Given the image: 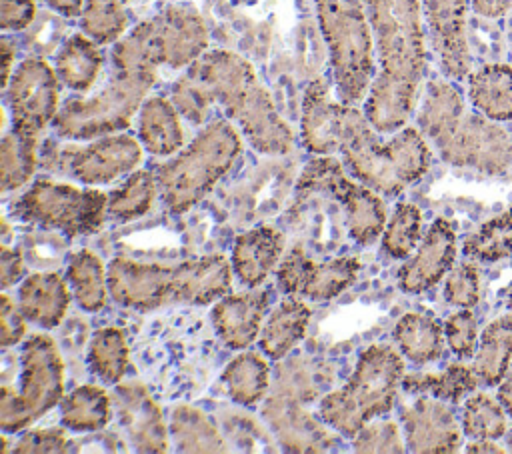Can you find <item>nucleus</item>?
Wrapping results in <instances>:
<instances>
[{
  "instance_id": "8fccbe9b",
  "label": "nucleus",
  "mask_w": 512,
  "mask_h": 454,
  "mask_svg": "<svg viewBox=\"0 0 512 454\" xmlns=\"http://www.w3.org/2000/svg\"><path fill=\"white\" fill-rule=\"evenodd\" d=\"M68 448V438L62 428H38L26 432L14 446L18 454L36 452H64Z\"/></svg>"
},
{
  "instance_id": "79ce46f5",
  "label": "nucleus",
  "mask_w": 512,
  "mask_h": 454,
  "mask_svg": "<svg viewBox=\"0 0 512 454\" xmlns=\"http://www.w3.org/2000/svg\"><path fill=\"white\" fill-rule=\"evenodd\" d=\"M422 240V212L410 202L396 204L382 232V250L390 258H408Z\"/></svg>"
},
{
  "instance_id": "9d476101",
  "label": "nucleus",
  "mask_w": 512,
  "mask_h": 454,
  "mask_svg": "<svg viewBox=\"0 0 512 454\" xmlns=\"http://www.w3.org/2000/svg\"><path fill=\"white\" fill-rule=\"evenodd\" d=\"M14 218L70 238L96 232L108 214V194L54 180H36L10 206Z\"/></svg>"
},
{
  "instance_id": "1a4fd4ad",
  "label": "nucleus",
  "mask_w": 512,
  "mask_h": 454,
  "mask_svg": "<svg viewBox=\"0 0 512 454\" xmlns=\"http://www.w3.org/2000/svg\"><path fill=\"white\" fill-rule=\"evenodd\" d=\"M18 384L0 390V428L26 430L64 398V360L48 334L28 336L18 354Z\"/></svg>"
},
{
  "instance_id": "423d86ee",
  "label": "nucleus",
  "mask_w": 512,
  "mask_h": 454,
  "mask_svg": "<svg viewBox=\"0 0 512 454\" xmlns=\"http://www.w3.org/2000/svg\"><path fill=\"white\" fill-rule=\"evenodd\" d=\"M402 380V356L390 346L372 344L358 356L346 384L320 400V420L342 436L354 438L370 420L392 410Z\"/></svg>"
},
{
  "instance_id": "0eeeda50",
  "label": "nucleus",
  "mask_w": 512,
  "mask_h": 454,
  "mask_svg": "<svg viewBox=\"0 0 512 454\" xmlns=\"http://www.w3.org/2000/svg\"><path fill=\"white\" fill-rule=\"evenodd\" d=\"M326 42L338 100L362 102L376 76V54L364 0H312Z\"/></svg>"
},
{
  "instance_id": "dca6fc26",
  "label": "nucleus",
  "mask_w": 512,
  "mask_h": 454,
  "mask_svg": "<svg viewBox=\"0 0 512 454\" xmlns=\"http://www.w3.org/2000/svg\"><path fill=\"white\" fill-rule=\"evenodd\" d=\"M400 422L410 452L448 454L460 448L464 430L444 400L418 394L402 408Z\"/></svg>"
},
{
  "instance_id": "5fc2aeb1",
  "label": "nucleus",
  "mask_w": 512,
  "mask_h": 454,
  "mask_svg": "<svg viewBox=\"0 0 512 454\" xmlns=\"http://www.w3.org/2000/svg\"><path fill=\"white\" fill-rule=\"evenodd\" d=\"M472 10L484 18H502L512 8V0H470Z\"/></svg>"
},
{
  "instance_id": "393cba45",
  "label": "nucleus",
  "mask_w": 512,
  "mask_h": 454,
  "mask_svg": "<svg viewBox=\"0 0 512 454\" xmlns=\"http://www.w3.org/2000/svg\"><path fill=\"white\" fill-rule=\"evenodd\" d=\"M70 284L56 272H34L18 288V306L28 322L50 330L58 326L70 304Z\"/></svg>"
},
{
  "instance_id": "052dcab7",
  "label": "nucleus",
  "mask_w": 512,
  "mask_h": 454,
  "mask_svg": "<svg viewBox=\"0 0 512 454\" xmlns=\"http://www.w3.org/2000/svg\"><path fill=\"white\" fill-rule=\"evenodd\" d=\"M508 448H510V450H512V430H510V432H508Z\"/></svg>"
},
{
  "instance_id": "412c9836",
  "label": "nucleus",
  "mask_w": 512,
  "mask_h": 454,
  "mask_svg": "<svg viewBox=\"0 0 512 454\" xmlns=\"http://www.w3.org/2000/svg\"><path fill=\"white\" fill-rule=\"evenodd\" d=\"M114 410L138 452H166L168 428L160 406L140 382L118 384L112 396Z\"/></svg>"
},
{
  "instance_id": "f704fd0d",
  "label": "nucleus",
  "mask_w": 512,
  "mask_h": 454,
  "mask_svg": "<svg viewBox=\"0 0 512 454\" xmlns=\"http://www.w3.org/2000/svg\"><path fill=\"white\" fill-rule=\"evenodd\" d=\"M512 362V314L490 322L480 334L474 356V370L486 384H498L510 370Z\"/></svg>"
},
{
  "instance_id": "9b49d317",
  "label": "nucleus",
  "mask_w": 512,
  "mask_h": 454,
  "mask_svg": "<svg viewBox=\"0 0 512 454\" xmlns=\"http://www.w3.org/2000/svg\"><path fill=\"white\" fill-rule=\"evenodd\" d=\"M326 192L340 202L350 236L362 244H374L386 226V208L376 190L346 176L344 166L332 156H316L306 164L298 180V192Z\"/></svg>"
},
{
  "instance_id": "7ed1b4c3",
  "label": "nucleus",
  "mask_w": 512,
  "mask_h": 454,
  "mask_svg": "<svg viewBox=\"0 0 512 454\" xmlns=\"http://www.w3.org/2000/svg\"><path fill=\"white\" fill-rule=\"evenodd\" d=\"M232 272V264L222 254L170 266L114 258L108 264V290L116 304L138 312L170 304H208L228 292Z\"/></svg>"
},
{
  "instance_id": "603ef678",
  "label": "nucleus",
  "mask_w": 512,
  "mask_h": 454,
  "mask_svg": "<svg viewBox=\"0 0 512 454\" xmlns=\"http://www.w3.org/2000/svg\"><path fill=\"white\" fill-rule=\"evenodd\" d=\"M36 16V0H0V28L18 32L32 24Z\"/></svg>"
},
{
  "instance_id": "f3484780",
  "label": "nucleus",
  "mask_w": 512,
  "mask_h": 454,
  "mask_svg": "<svg viewBox=\"0 0 512 454\" xmlns=\"http://www.w3.org/2000/svg\"><path fill=\"white\" fill-rule=\"evenodd\" d=\"M470 0H422L432 48L448 78L470 74V48L466 38V12Z\"/></svg>"
},
{
  "instance_id": "c756f323",
  "label": "nucleus",
  "mask_w": 512,
  "mask_h": 454,
  "mask_svg": "<svg viewBox=\"0 0 512 454\" xmlns=\"http://www.w3.org/2000/svg\"><path fill=\"white\" fill-rule=\"evenodd\" d=\"M98 46L100 44H96L84 32L72 34L60 46V50L54 58V68H56L60 82L66 88L82 94L96 84L98 74L104 64V58H102V52Z\"/></svg>"
},
{
  "instance_id": "5701e85b",
  "label": "nucleus",
  "mask_w": 512,
  "mask_h": 454,
  "mask_svg": "<svg viewBox=\"0 0 512 454\" xmlns=\"http://www.w3.org/2000/svg\"><path fill=\"white\" fill-rule=\"evenodd\" d=\"M282 252L284 236L276 228L258 226L236 238L230 264L242 284L256 288L278 268Z\"/></svg>"
},
{
  "instance_id": "c9c22d12",
  "label": "nucleus",
  "mask_w": 512,
  "mask_h": 454,
  "mask_svg": "<svg viewBox=\"0 0 512 454\" xmlns=\"http://www.w3.org/2000/svg\"><path fill=\"white\" fill-rule=\"evenodd\" d=\"M170 436L182 452H224L226 444L216 424L194 406H178L170 414Z\"/></svg>"
},
{
  "instance_id": "bb28decb",
  "label": "nucleus",
  "mask_w": 512,
  "mask_h": 454,
  "mask_svg": "<svg viewBox=\"0 0 512 454\" xmlns=\"http://www.w3.org/2000/svg\"><path fill=\"white\" fill-rule=\"evenodd\" d=\"M138 140L154 156L176 154L184 146L180 112L170 98L150 96L138 112Z\"/></svg>"
},
{
  "instance_id": "ddd939ff",
  "label": "nucleus",
  "mask_w": 512,
  "mask_h": 454,
  "mask_svg": "<svg viewBox=\"0 0 512 454\" xmlns=\"http://www.w3.org/2000/svg\"><path fill=\"white\" fill-rule=\"evenodd\" d=\"M142 148L140 140L126 132L106 134L82 146H66L58 154V168L80 184H108L136 170Z\"/></svg>"
},
{
  "instance_id": "ea45409f",
  "label": "nucleus",
  "mask_w": 512,
  "mask_h": 454,
  "mask_svg": "<svg viewBox=\"0 0 512 454\" xmlns=\"http://www.w3.org/2000/svg\"><path fill=\"white\" fill-rule=\"evenodd\" d=\"M156 194V174L150 170H134L108 194V216L118 222L136 220L152 208Z\"/></svg>"
},
{
  "instance_id": "f03ea898",
  "label": "nucleus",
  "mask_w": 512,
  "mask_h": 454,
  "mask_svg": "<svg viewBox=\"0 0 512 454\" xmlns=\"http://www.w3.org/2000/svg\"><path fill=\"white\" fill-rule=\"evenodd\" d=\"M186 74L204 90L212 104H220L242 136L262 154H286L294 146V132L276 110L272 96L258 82L252 64L230 50H206Z\"/></svg>"
},
{
  "instance_id": "e433bc0d",
  "label": "nucleus",
  "mask_w": 512,
  "mask_h": 454,
  "mask_svg": "<svg viewBox=\"0 0 512 454\" xmlns=\"http://www.w3.org/2000/svg\"><path fill=\"white\" fill-rule=\"evenodd\" d=\"M130 350L120 328H98L88 344V366L104 384H118L128 372Z\"/></svg>"
},
{
  "instance_id": "a211bd4d",
  "label": "nucleus",
  "mask_w": 512,
  "mask_h": 454,
  "mask_svg": "<svg viewBox=\"0 0 512 454\" xmlns=\"http://www.w3.org/2000/svg\"><path fill=\"white\" fill-rule=\"evenodd\" d=\"M152 20L164 66L188 68L208 50V28L192 4H166Z\"/></svg>"
},
{
  "instance_id": "6e6552de",
  "label": "nucleus",
  "mask_w": 512,
  "mask_h": 454,
  "mask_svg": "<svg viewBox=\"0 0 512 454\" xmlns=\"http://www.w3.org/2000/svg\"><path fill=\"white\" fill-rule=\"evenodd\" d=\"M154 82L156 70L112 68L110 78L98 92L66 100L52 128L66 140H94L122 132L138 116Z\"/></svg>"
},
{
  "instance_id": "a878e982",
  "label": "nucleus",
  "mask_w": 512,
  "mask_h": 454,
  "mask_svg": "<svg viewBox=\"0 0 512 454\" xmlns=\"http://www.w3.org/2000/svg\"><path fill=\"white\" fill-rule=\"evenodd\" d=\"M310 316V306L300 296H290L276 304L258 336L262 354L270 360L284 358L306 336Z\"/></svg>"
},
{
  "instance_id": "c03bdc74",
  "label": "nucleus",
  "mask_w": 512,
  "mask_h": 454,
  "mask_svg": "<svg viewBox=\"0 0 512 454\" xmlns=\"http://www.w3.org/2000/svg\"><path fill=\"white\" fill-rule=\"evenodd\" d=\"M462 430L474 440H496L506 432V414L500 400L488 394H474L462 412Z\"/></svg>"
},
{
  "instance_id": "6e6d98bb",
  "label": "nucleus",
  "mask_w": 512,
  "mask_h": 454,
  "mask_svg": "<svg viewBox=\"0 0 512 454\" xmlns=\"http://www.w3.org/2000/svg\"><path fill=\"white\" fill-rule=\"evenodd\" d=\"M0 52H2V88L8 86L10 76L14 72V60H16V48L8 38L0 40Z\"/></svg>"
},
{
  "instance_id": "c85d7f7f",
  "label": "nucleus",
  "mask_w": 512,
  "mask_h": 454,
  "mask_svg": "<svg viewBox=\"0 0 512 454\" xmlns=\"http://www.w3.org/2000/svg\"><path fill=\"white\" fill-rule=\"evenodd\" d=\"M468 98L472 106L494 122L512 120V68L486 64L468 74Z\"/></svg>"
},
{
  "instance_id": "4c0bfd02",
  "label": "nucleus",
  "mask_w": 512,
  "mask_h": 454,
  "mask_svg": "<svg viewBox=\"0 0 512 454\" xmlns=\"http://www.w3.org/2000/svg\"><path fill=\"white\" fill-rule=\"evenodd\" d=\"M36 160H38V134L22 132L16 128L6 132L0 148L2 190L10 192L24 186L36 170Z\"/></svg>"
},
{
  "instance_id": "13d9d810",
  "label": "nucleus",
  "mask_w": 512,
  "mask_h": 454,
  "mask_svg": "<svg viewBox=\"0 0 512 454\" xmlns=\"http://www.w3.org/2000/svg\"><path fill=\"white\" fill-rule=\"evenodd\" d=\"M498 400L504 406V410L512 416V368L508 370V374L498 386Z\"/></svg>"
},
{
  "instance_id": "2eb2a0df",
  "label": "nucleus",
  "mask_w": 512,
  "mask_h": 454,
  "mask_svg": "<svg viewBox=\"0 0 512 454\" xmlns=\"http://www.w3.org/2000/svg\"><path fill=\"white\" fill-rule=\"evenodd\" d=\"M360 262L354 256L314 262L302 248H292L276 268V282L288 296L326 302L354 284Z\"/></svg>"
},
{
  "instance_id": "37998d69",
  "label": "nucleus",
  "mask_w": 512,
  "mask_h": 454,
  "mask_svg": "<svg viewBox=\"0 0 512 454\" xmlns=\"http://www.w3.org/2000/svg\"><path fill=\"white\" fill-rule=\"evenodd\" d=\"M464 252L482 262H496L512 254V206L484 222L464 240Z\"/></svg>"
},
{
  "instance_id": "4d7b16f0",
  "label": "nucleus",
  "mask_w": 512,
  "mask_h": 454,
  "mask_svg": "<svg viewBox=\"0 0 512 454\" xmlns=\"http://www.w3.org/2000/svg\"><path fill=\"white\" fill-rule=\"evenodd\" d=\"M54 12L66 16V18H74L82 14L84 8V0H44Z\"/></svg>"
},
{
  "instance_id": "aec40b11",
  "label": "nucleus",
  "mask_w": 512,
  "mask_h": 454,
  "mask_svg": "<svg viewBox=\"0 0 512 454\" xmlns=\"http://www.w3.org/2000/svg\"><path fill=\"white\" fill-rule=\"evenodd\" d=\"M346 106L348 104L336 102L330 96V88L322 78L306 86L300 114V138L308 152L316 156L340 152Z\"/></svg>"
},
{
  "instance_id": "680f3d73",
  "label": "nucleus",
  "mask_w": 512,
  "mask_h": 454,
  "mask_svg": "<svg viewBox=\"0 0 512 454\" xmlns=\"http://www.w3.org/2000/svg\"><path fill=\"white\" fill-rule=\"evenodd\" d=\"M124 2H128V0H124Z\"/></svg>"
},
{
  "instance_id": "6ab92c4d",
  "label": "nucleus",
  "mask_w": 512,
  "mask_h": 454,
  "mask_svg": "<svg viewBox=\"0 0 512 454\" xmlns=\"http://www.w3.org/2000/svg\"><path fill=\"white\" fill-rule=\"evenodd\" d=\"M456 260V228L446 218H436L422 236L414 256L400 268L398 284L408 294L436 286Z\"/></svg>"
},
{
  "instance_id": "72a5a7b5",
  "label": "nucleus",
  "mask_w": 512,
  "mask_h": 454,
  "mask_svg": "<svg viewBox=\"0 0 512 454\" xmlns=\"http://www.w3.org/2000/svg\"><path fill=\"white\" fill-rule=\"evenodd\" d=\"M220 378L226 394L234 402L254 406L266 396L270 384V366L260 352H242L230 360Z\"/></svg>"
},
{
  "instance_id": "f257e3e1",
  "label": "nucleus",
  "mask_w": 512,
  "mask_h": 454,
  "mask_svg": "<svg viewBox=\"0 0 512 454\" xmlns=\"http://www.w3.org/2000/svg\"><path fill=\"white\" fill-rule=\"evenodd\" d=\"M378 62L364 114L380 134L406 126L426 68L420 0H364Z\"/></svg>"
},
{
  "instance_id": "49530a36",
  "label": "nucleus",
  "mask_w": 512,
  "mask_h": 454,
  "mask_svg": "<svg viewBox=\"0 0 512 454\" xmlns=\"http://www.w3.org/2000/svg\"><path fill=\"white\" fill-rule=\"evenodd\" d=\"M356 452H404V440L398 426L390 420H370L352 440Z\"/></svg>"
},
{
  "instance_id": "4be33fe9",
  "label": "nucleus",
  "mask_w": 512,
  "mask_h": 454,
  "mask_svg": "<svg viewBox=\"0 0 512 454\" xmlns=\"http://www.w3.org/2000/svg\"><path fill=\"white\" fill-rule=\"evenodd\" d=\"M270 294L260 286L238 294H224L212 308V324L218 338L232 350L248 348L262 330Z\"/></svg>"
},
{
  "instance_id": "cd10ccee",
  "label": "nucleus",
  "mask_w": 512,
  "mask_h": 454,
  "mask_svg": "<svg viewBox=\"0 0 512 454\" xmlns=\"http://www.w3.org/2000/svg\"><path fill=\"white\" fill-rule=\"evenodd\" d=\"M464 116V102L460 92L448 80H432L426 86L418 108V128L440 146L460 124Z\"/></svg>"
},
{
  "instance_id": "de8ad7c7",
  "label": "nucleus",
  "mask_w": 512,
  "mask_h": 454,
  "mask_svg": "<svg viewBox=\"0 0 512 454\" xmlns=\"http://www.w3.org/2000/svg\"><path fill=\"white\" fill-rule=\"evenodd\" d=\"M444 336H446L448 348L458 358L476 356L480 336H478L476 318L468 308H462V310L448 316V320L444 322Z\"/></svg>"
},
{
  "instance_id": "4468645a",
  "label": "nucleus",
  "mask_w": 512,
  "mask_h": 454,
  "mask_svg": "<svg viewBox=\"0 0 512 454\" xmlns=\"http://www.w3.org/2000/svg\"><path fill=\"white\" fill-rule=\"evenodd\" d=\"M454 166L500 174L512 162V138L484 114H464L454 132L436 146Z\"/></svg>"
},
{
  "instance_id": "58836bf2",
  "label": "nucleus",
  "mask_w": 512,
  "mask_h": 454,
  "mask_svg": "<svg viewBox=\"0 0 512 454\" xmlns=\"http://www.w3.org/2000/svg\"><path fill=\"white\" fill-rule=\"evenodd\" d=\"M478 374L474 366L450 364L438 374H412L404 376L402 388L412 394H432L444 402H460L464 396L474 392L478 384Z\"/></svg>"
},
{
  "instance_id": "a19ab883",
  "label": "nucleus",
  "mask_w": 512,
  "mask_h": 454,
  "mask_svg": "<svg viewBox=\"0 0 512 454\" xmlns=\"http://www.w3.org/2000/svg\"><path fill=\"white\" fill-rule=\"evenodd\" d=\"M80 28L96 44L118 42L128 28L124 0H84Z\"/></svg>"
},
{
  "instance_id": "7c9ffc66",
  "label": "nucleus",
  "mask_w": 512,
  "mask_h": 454,
  "mask_svg": "<svg viewBox=\"0 0 512 454\" xmlns=\"http://www.w3.org/2000/svg\"><path fill=\"white\" fill-rule=\"evenodd\" d=\"M392 336L402 352L414 364H428L442 356L444 350V328L440 322L422 312H406L394 324Z\"/></svg>"
},
{
  "instance_id": "09e8293b",
  "label": "nucleus",
  "mask_w": 512,
  "mask_h": 454,
  "mask_svg": "<svg viewBox=\"0 0 512 454\" xmlns=\"http://www.w3.org/2000/svg\"><path fill=\"white\" fill-rule=\"evenodd\" d=\"M444 298L458 308H472L480 298V276L474 264H458L448 272Z\"/></svg>"
},
{
  "instance_id": "a18cd8bd",
  "label": "nucleus",
  "mask_w": 512,
  "mask_h": 454,
  "mask_svg": "<svg viewBox=\"0 0 512 454\" xmlns=\"http://www.w3.org/2000/svg\"><path fill=\"white\" fill-rule=\"evenodd\" d=\"M170 100L180 116H184L192 124H204L210 108L214 106L204 90L186 72L172 84Z\"/></svg>"
},
{
  "instance_id": "864d4df0",
  "label": "nucleus",
  "mask_w": 512,
  "mask_h": 454,
  "mask_svg": "<svg viewBox=\"0 0 512 454\" xmlns=\"http://www.w3.org/2000/svg\"><path fill=\"white\" fill-rule=\"evenodd\" d=\"M0 274H2V288L4 290L14 286L24 274L22 254L14 248H8L6 244H2V254H0Z\"/></svg>"
},
{
  "instance_id": "473e14b6",
  "label": "nucleus",
  "mask_w": 512,
  "mask_h": 454,
  "mask_svg": "<svg viewBox=\"0 0 512 454\" xmlns=\"http://www.w3.org/2000/svg\"><path fill=\"white\" fill-rule=\"evenodd\" d=\"M66 280L78 306L86 312H98L108 300V268L90 250L74 252L66 264Z\"/></svg>"
},
{
  "instance_id": "3c124183",
  "label": "nucleus",
  "mask_w": 512,
  "mask_h": 454,
  "mask_svg": "<svg viewBox=\"0 0 512 454\" xmlns=\"http://www.w3.org/2000/svg\"><path fill=\"white\" fill-rule=\"evenodd\" d=\"M26 334V316L8 294L0 296V346L10 348Z\"/></svg>"
},
{
  "instance_id": "b1692460",
  "label": "nucleus",
  "mask_w": 512,
  "mask_h": 454,
  "mask_svg": "<svg viewBox=\"0 0 512 454\" xmlns=\"http://www.w3.org/2000/svg\"><path fill=\"white\" fill-rule=\"evenodd\" d=\"M262 414L286 450L320 452L334 444V436L292 400L270 398Z\"/></svg>"
},
{
  "instance_id": "20e7f679",
  "label": "nucleus",
  "mask_w": 512,
  "mask_h": 454,
  "mask_svg": "<svg viewBox=\"0 0 512 454\" xmlns=\"http://www.w3.org/2000/svg\"><path fill=\"white\" fill-rule=\"evenodd\" d=\"M340 154L348 172L378 194L394 196L430 168V148L420 128L404 126L388 140L356 106H346Z\"/></svg>"
},
{
  "instance_id": "2f4dec72",
  "label": "nucleus",
  "mask_w": 512,
  "mask_h": 454,
  "mask_svg": "<svg viewBox=\"0 0 512 454\" xmlns=\"http://www.w3.org/2000/svg\"><path fill=\"white\" fill-rule=\"evenodd\" d=\"M112 398L96 384L74 388L60 402V422L74 432H94L104 428L112 418Z\"/></svg>"
},
{
  "instance_id": "39448f33",
  "label": "nucleus",
  "mask_w": 512,
  "mask_h": 454,
  "mask_svg": "<svg viewBox=\"0 0 512 454\" xmlns=\"http://www.w3.org/2000/svg\"><path fill=\"white\" fill-rule=\"evenodd\" d=\"M240 134L228 120H212L176 156L158 164V192L172 214L196 206L232 170L242 154Z\"/></svg>"
},
{
  "instance_id": "f8f14e48",
  "label": "nucleus",
  "mask_w": 512,
  "mask_h": 454,
  "mask_svg": "<svg viewBox=\"0 0 512 454\" xmlns=\"http://www.w3.org/2000/svg\"><path fill=\"white\" fill-rule=\"evenodd\" d=\"M60 84L56 68L42 58H24L14 66L4 88L12 128L40 136L60 110Z\"/></svg>"
},
{
  "instance_id": "bf43d9fd",
  "label": "nucleus",
  "mask_w": 512,
  "mask_h": 454,
  "mask_svg": "<svg viewBox=\"0 0 512 454\" xmlns=\"http://www.w3.org/2000/svg\"><path fill=\"white\" fill-rule=\"evenodd\" d=\"M466 450L478 454H504V448H500L494 440H474L466 446Z\"/></svg>"
}]
</instances>
